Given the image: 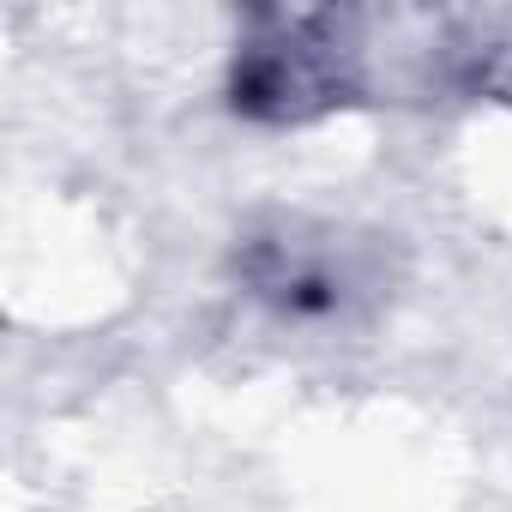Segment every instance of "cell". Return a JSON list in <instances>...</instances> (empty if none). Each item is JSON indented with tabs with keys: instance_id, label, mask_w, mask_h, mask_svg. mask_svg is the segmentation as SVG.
<instances>
[{
	"instance_id": "1",
	"label": "cell",
	"mask_w": 512,
	"mask_h": 512,
	"mask_svg": "<svg viewBox=\"0 0 512 512\" xmlns=\"http://www.w3.org/2000/svg\"><path fill=\"white\" fill-rule=\"evenodd\" d=\"M362 55L368 43L350 13H253L235 43L229 103L272 127L320 121L362 91Z\"/></svg>"
},
{
	"instance_id": "3",
	"label": "cell",
	"mask_w": 512,
	"mask_h": 512,
	"mask_svg": "<svg viewBox=\"0 0 512 512\" xmlns=\"http://www.w3.org/2000/svg\"><path fill=\"white\" fill-rule=\"evenodd\" d=\"M440 79L470 97H512V13H470L434 37Z\"/></svg>"
},
{
	"instance_id": "2",
	"label": "cell",
	"mask_w": 512,
	"mask_h": 512,
	"mask_svg": "<svg viewBox=\"0 0 512 512\" xmlns=\"http://www.w3.org/2000/svg\"><path fill=\"white\" fill-rule=\"evenodd\" d=\"M235 278L284 320H350L386 290V247L308 217H272L235 247Z\"/></svg>"
}]
</instances>
